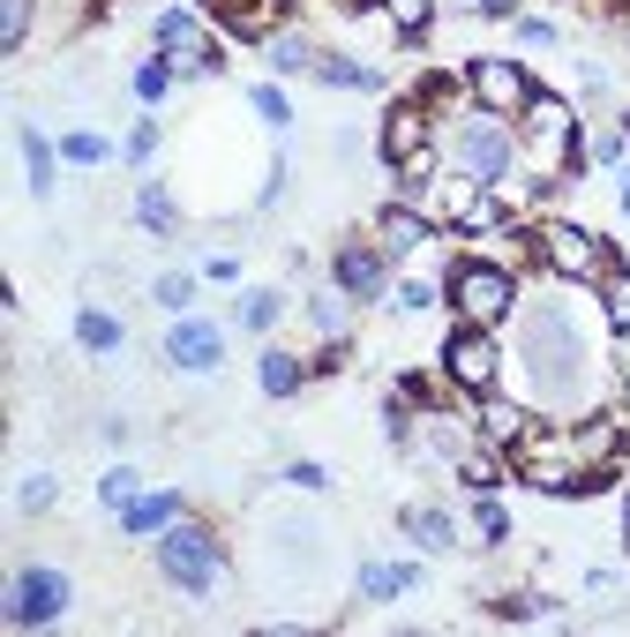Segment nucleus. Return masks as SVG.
<instances>
[{
	"mask_svg": "<svg viewBox=\"0 0 630 637\" xmlns=\"http://www.w3.org/2000/svg\"><path fill=\"white\" fill-rule=\"evenodd\" d=\"M526 150L541 166V195H555L563 166H578V113H571V98L533 90V105H526Z\"/></svg>",
	"mask_w": 630,
	"mask_h": 637,
	"instance_id": "f257e3e1",
	"label": "nucleus"
},
{
	"mask_svg": "<svg viewBox=\"0 0 630 637\" xmlns=\"http://www.w3.org/2000/svg\"><path fill=\"white\" fill-rule=\"evenodd\" d=\"M158 570H166L188 600H203V593H218V578H225V555H218V540H210L203 525H180V517H173L166 533H158Z\"/></svg>",
	"mask_w": 630,
	"mask_h": 637,
	"instance_id": "f03ea898",
	"label": "nucleus"
},
{
	"mask_svg": "<svg viewBox=\"0 0 630 637\" xmlns=\"http://www.w3.org/2000/svg\"><path fill=\"white\" fill-rule=\"evenodd\" d=\"M533 360H541V398H571V390H586V345L578 331L548 308L533 315Z\"/></svg>",
	"mask_w": 630,
	"mask_h": 637,
	"instance_id": "7ed1b4c3",
	"label": "nucleus"
},
{
	"mask_svg": "<svg viewBox=\"0 0 630 637\" xmlns=\"http://www.w3.org/2000/svg\"><path fill=\"white\" fill-rule=\"evenodd\" d=\"M451 300L465 308V323L496 331L510 308H518V286H510V270H496V262H458L451 270Z\"/></svg>",
	"mask_w": 630,
	"mask_h": 637,
	"instance_id": "20e7f679",
	"label": "nucleus"
},
{
	"mask_svg": "<svg viewBox=\"0 0 630 637\" xmlns=\"http://www.w3.org/2000/svg\"><path fill=\"white\" fill-rule=\"evenodd\" d=\"M496 368H504V353H496V338H488L480 323L451 331V345H443V376L458 382L465 398H488V390H496Z\"/></svg>",
	"mask_w": 630,
	"mask_h": 637,
	"instance_id": "39448f33",
	"label": "nucleus"
},
{
	"mask_svg": "<svg viewBox=\"0 0 630 637\" xmlns=\"http://www.w3.org/2000/svg\"><path fill=\"white\" fill-rule=\"evenodd\" d=\"M158 53L173 60V76H218V68H225L218 38H210L196 15H180V8H166V15H158Z\"/></svg>",
	"mask_w": 630,
	"mask_h": 637,
	"instance_id": "423d86ee",
	"label": "nucleus"
},
{
	"mask_svg": "<svg viewBox=\"0 0 630 637\" xmlns=\"http://www.w3.org/2000/svg\"><path fill=\"white\" fill-rule=\"evenodd\" d=\"M541 262L555 270V278H608V270H616L608 241H600V233H578V225H548L541 233Z\"/></svg>",
	"mask_w": 630,
	"mask_h": 637,
	"instance_id": "0eeeda50",
	"label": "nucleus"
},
{
	"mask_svg": "<svg viewBox=\"0 0 630 637\" xmlns=\"http://www.w3.org/2000/svg\"><path fill=\"white\" fill-rule=\"evenodd\" d=\"M166 368L180 376H210V368H225V331L203 323V315H180L166 331Z\"/></svg>",
	"mask_w": 630,
	"mask_h": 637,
	"instance_id": "6e6552de",
	"label": "nucleus"
},
{
	"mask_svg": "<svg viewBox=\"0 0 630 637\" xmlns=\"http://www.w3.org/2000/svg\"><path fill=\"white\" fill-rule=\"evenodd\" d=\"M458 172H465V180H488V188L510 172V135L496 127V113H473V121H465V135H458Z\"/></svg>",
	"mask_w": 630,
	"mask_h": 637,
	"instance_id": "1a4fd4ad",
	"label": "nucleus"
},
{
	"mask_svg": "<svg viewBox=\"0 0 630 637\" xmlns=\"http://www.w3.org/2000/svg\"><path fill=\"white\" fill-rule=\"evenodd\" d=\"M60 607H68V578L60 570H23L15 593H8V623L38 630V623H60Z\"/></svg>",
	"mask_w": 630,
	"mask_h": 637,
	"instance_id": "9d476101",
	"label": "nucleus"
},
{
	"mask_svg": "<svg viewBox=\"0 0 630 637\" xmlns=\"http://www.w3.org/2000/svg\"><path fill=\"white\" fill-rule=\"evenodd\" d=\"M473 98L488 113H518V105H533V76L518 60H473Z\"/></svg>",
	"mask_w": 630,
	"mask_h": 637,
	"instance_id": "9b49d317",
	"label": "nucleus"
},
{
	"mask_svg": "<svg viewBox=\"0 0 630 637\" xmlns=\"http://www.w3.org/2000/svg\"><path fill=\"white\" fill-rule=\"evenodd\" d=\"M413 150H428V105H390V121H383V158L398 166V158H413Z\"/></svg>",
	"mask_w": 630,
	"mask_h": 637,
	"instance_id": "f8f14e48",
	"label": "nucleus"
},
{
	"mask_svg": "<svg viewBox=\"0 0 630 637\" xmlns=\"http://www.w3.org/2000/svg\"><path fill=\"white\" fill-rule=\"evenodd\" d=\"M331 270H338V286H345V293H361V300L383 293V255L376 248H338Z\"/></svg>",
	"mask_w": 630,
	"mask_h": 637,
	"instance_id": "ddd939ff",
	"label": "nucleus"
},
{
	"mask_svg": "<svg viewBox=\"0 0 630 637\" xmlns=\"http://www.w3.org/2000/svg\"><path fill=\"white\" fill-rule=\"evenodd\" d=\"M308 76H316V83H331V90H383L376 68H361V60H345V53H316V60H308Z\"/></svg>",
	"mask_w": 630,
	"mask_h": 637,
	"instance_id": "4468645a",
	"label": "nucleus"
},
{
	"mask_svg": "<svg viewBox=\"0 0 630 637\" xmlns=\"http://www.w3.org/2000/svg\"><path fill=\"white\" fill-rule=\"evenodd\" d=\"M173 517H180V495L158 488V495H135V503L121 510V533H166Z\"/></svg>",
	"mask_w": 630,
	"mask_h": 637,
	"instance_id": "2eb2a0df",
	"label": "nucleus"
},
{
	"mask_svg": "<svg viewBox=\"0 0 630 637\" xmlns=\"http://www.w3.org/2000/svg\"><path fill=\"white\" fill-rule=\"evenodd\" d=\"M383 241H390V255H413V248L435 241V225H428L420 211H383Z\"/></svg>",
	"mask_w": 630,
	"mask_h": 637,
	"instance_id": "dca6fc26",
	"label": "nucleus"
},
{
	"mask_svg": "<svg viewBox=\"0 0 630 637\" xmlns=\"http://www.w3.org/2000/svg\"><path fill=\"white\" fill-rule=\"evenodd\" d=\"M255 368H263V390H270V398H294L300 382H308V368H300L294 353H278V345H270V353H263Z\"/></svg>",
	"mask_w": 630,
	"mask_h": 637,
	"instance_id": "f3484780",
	"label": "nucleus"
},
{
	"mask_svg": "<svg viewBox=\"0 0 630 637\" xmlns=\"http://www.w3.org/2000/svg\"><path fill=\"white\" fill-rule=\"evenodd\" d=\"M420 585V570H406V562H398V570H390V562H368V570H361V593L368 600H398V593H413Z\"/></svg>",
	"mask_w": 630,
	"mask_h": 637,
	"instance_id": "a211bd4d",
	"label": "nucleus"
},
{
	"mask_svg": "<svg viewBox=\"0 0 630 637\" xmlns=\"http://www.w3.org/2000/svg\"><path fill=\"white\" fill-rule=\"evenodd\" d=\"M398 525H406V533H413L420 548H451V540H458V525H451V517H443V510H406V517H398Z\"/></svg>",
	"mask_w": 630,
	"mask_h": 637,
	"instance_id": "6ab92c4d",
	"label": "nucleus"
},
{
	"mask_svg": "<svg viewBox=\"0 0 630 637\" xmlns=\"http://www.w3.org/2000/svg\"><path fill=\"white\" fill-rule=\"evenodd\" d=\"M76 338H84L90 353H113V345H121V315H106V308H84V315H76Z\"/></svg>",
	"mask_w": 630,
	"mask_h": 637,
	"instance_id": "aec40b11",
	"label": "nucleus"
},
{
	"mask_svg": "<svg viewBox=\"0 0 630 637\" xmlns=\"http://www.w3.org/2000/svg\"><path fill=\"white\" fill-rule=\"evenodd\" d=\"M600 308H608V331H630V270L600 278Z\"/></svg>",
	"mask_w": 630,
	"mask_h": 637,
	"instance_id": "412c9836",
	"label": "nucleus"
},
{
	"mask_svg": "<svg viewBox=\"0 0 630 637\" xmlns=\"http://www.w3.org/2000/svg\"><path fill=\"white\" fill-rule=\"evenodd\" d=\"M135 217H143L151 233H173V195L158 188V180H143V195H135Z\"/></svg>",
	"mask_w": 630,
	"mask_h": 637,
	"instance_id": "4be33fe9",
	"label": "nucleus"
},
{
	"mask_svg": "<svg viewBox=\"0 0 630 637\" xmlns=\"http://www.w3.org/2000/svg\"><path fill=\"white\" fill-rule=\"evenodd\" d=\"M23 158H31V188L53 195V143H45L38 127H23Z\"/></svg>",
	"mask_w": 630,
	"mask_h": 637,
	"instance_id": "5701e85b",
	"label": "nucleus"
},
{
	"mask_svg": "<svg viewBox=\"0 0 630 637\" xmlns=\"http://www.w3.org/2000/svg\"><path fill=\"white\" fill-rule=\"evenodd\" d=\"M60 158H68V166H106V158H113V143L76 127V135H60Z\"/></svg>",
	"mask_w": 630,
	"mask_h": 637,
	"instance_id": "b1692460",
	"label": "nucleus"
},
{
	"mask_svg": "<svg viewBox=\"0 0 630 637\" xmlns=\"http://www.w3.org/2000/svg\"><path fill=\"white\" fill-rule=\"evenodd\" d=\"M23 31H31V0H0V53H23Z\"/></svg>",
	"mask_w": 630,
	"mask_h": 637,
	"instance_id": "393cba45",
	"label": "nucleus"
},
{
	"mask_svg": "<svg viewBox=\"0 0 630 637\" xmlns=\"http://www.w3.org/2000/svg\"><path fill=\"white\" fill-rule=\"evenodd\" d=\"M278 315H286V300L270 293V286H263V293H248V300H241V323H248V331H270Z\"/></svg>",
	"mask_w": 630,
	"mask_h": 637,
	"instance_id": "a878e982",
	"label": "nucleus"
},
{
	"mask_svg": "<svg viewBox=\"0 0 630 637\" xmlns=\"http://www.w3.org/2000/svg\"><path fill=\"white\" fill-rule=\"evenodd\" d=\"M248 98H255V113H263V121H270V127H286V121H294V98H286V90H278V83H255Z\"/></svg>",
	"mask_w": 630,
	"mask_h": 637,
	"instance_id": "bb28decb",
	"label": "nucleus"
},
{
	"mask_svg": "<svg viewBox=\"0 0 630 637\" xmlns=\"http://www.w3.org/2000/svg\"><path fill=\"white\" fill-rule=\"evenodd\" d=\"M98 503H106L113 517H121V510L135 503V472H106V480H98Z\"/></svg>",
	"mask_w": 630,
	"mask_h": 637,
	"instance_id": "cd10ccee",
	"label": "nucleus"
},
{
	"mask_svg": "<svg viewBox=\"0 0 630 637\" xmlns=\"http://www.w3.org/2000/svg\"><path fill=\"white\" fill-rule=\"evenodd\" d=\"M135 90H143L151 105H158V98H166V90H173V60H166V53H158V60H151V68L135 76Z\"/></svg>",
	"mask_w": 630,
	"mask_h": 637,
	"instance_id": "c85d7f7f",
	"label": "nucleus"
},
{
	"mask_svg": "<svg viewBox=\"0 0 630 637\" xmlns=\"http://www.w3.org/2000/svg\"><path fill=\"white\" fill-rule=\"evenodd\" d=\"M428 31V0H398V38H420Z\"/></svg>",
	"mask_w": 630,
	"mask_h": 637,
	"instance_id": "c756f323",
	"label": "nucleus"
},
{
	"mask_svg": "<svg viewBox=\"0 0 630 637\" xmlns=\"http://www.w3.org/2000/svg\"><path fill=\"white\" fill-rule=\"evenodd\" d=\"M270 60H278V68H300V60H316V53L300 38H270Z\"/></svg>",
	"mask_w": 630,
	"mask_h": 637,
	"instance_id": "7c9ffc66",
	"label": "nucleus"
},
{
	"mask_svg": "<svg viewBox=\"0 0 630 637\" xmlns=\"http://www.w3.org/2000/svg\"><path fill=\"white\" fill-rule=\"evenodd\" d=\"M15 503H23V510H45V503H53V480H45V472H31V480H23V495H15Z\"/></svg>",
	"mask_w": 630,
	"mask_h": 637,
	"instance_id": "2f4dec72",
	"label": "nucleus"
},
{
	"mask_svg": "<svg viewBox=\"0 0 630 637\" xmlns=\"http://www.w3.org/2000/svg\"><path fill=\"white\" fill-rule=\"evenodd\" d=\"M428 300H435V293H428V286H420V278H406V286H398V315H420V308H428Z\"/></svg>",
	"mask_w": 630,
	"mask_h": 637,
	"instance_id": "473e14b6",
	"label": "nucleus"
},
{
	"mask_svg": "<svg viewBox=\"0 0 630 637\" xmlns=\"http://www.w3.org/2000/svg\"><path fill=\"white\" fill-rule=\"evenodd\" d=\"M480 533H488V540H510V517L496 503H480Z\"/></svg>",
	"mask_w": 630,
	"mask_h": 637,
	"instance_id": "72a5a7b5",
	"label": "nucleus"
},
{
	"mask_svg": "<svg viewBox=\"0 0 630 637\" xmlns=\"http://www.w3.org/2000/svg\"><path fill=\"white\" fill-rule=\"evenodd\" d=\"M151 150H158V127H135V135H128V158H135V166H143V158H151Z\"/></svg>",
	"mask_w": 630,
	"mask_h": 637,
	"instance_id": "f704fd0d",
	"label": "nucleus"
},
{
	"mask_svg": "<svg viewBox=\"0 0 630 637\" xmlns=\"http://www.w3.org/2000/svg\"><path fill=\"white\" fill-rule=\"evenodd\" d=\"M158 308H188V278H158Z\"/></svg>",
	"mask_w": 630,
	"mask_h": 637,
	"instance_id": "c9c22d12",
	"label": "nucleus"
},
{
	"mask_svg": "<svg viewBox=\"0 0 630 637\" xmlns=\"http://www.w3.org/2000/svg\"><path fill=\"white\" fill-rule=\"evenodd\" d=\"M316 323H323V331L338 338V331H345V308H338V300H316Z\"/></svg>",
	"mask_w": 630,
	"mask_h": 637,
	"instance_id": "e433bc0d",
	"label": "nucleus"
},
{
	"mask_svg": "<svg viewBox=\"0 0 630 637\" xmlns=\"http://www.w3.org/2000/svg\"><path fill=\"white\" fill-rule=\"evenodd\" d=\"M623 390H630V331H623Z\"/></svg>",
	"mask_w": 630,
	"mask_h": 637,
	"instance_id": "4c0bfd02",
	"label": "nucleus"
},
{
	"mask_svg": "<svg viewBox=\"0 0 630 637\" xmlns=\"http://www.w3.org/2000/svg\"><path fill=\"white\" fill-rule=\"evenodd\" d=\"M623 203H630V172H623Z\"/></svg>",
	"mask_w": 630,
	"mask_h": 637,
	"instance_id": "58836bf2",
	"label": "nucleus"
},
{
	"mask_svg": "<svg viewBox=\"0 0 630 637\" xmlns=\"http://www.w3.org/2000/svg\"><path fill=\"white\" fill-rule=\"evenodd\" d=\"M623 143H630V121H623Z\"/></svg>",
	"mask_w": 630,
	"mask_h": 637,
	"instance_id": "ea45409f",
	"label": "nucleus"
}]
</instances>
